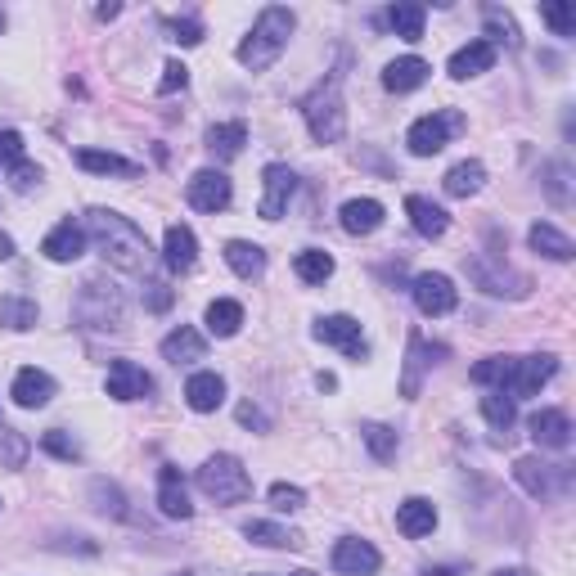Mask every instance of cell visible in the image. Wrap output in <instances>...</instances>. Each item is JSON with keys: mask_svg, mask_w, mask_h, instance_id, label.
Segmentation results:
<instances>
[{"mask_svg": "<svg viewBox=\"0 0 576 576\" xmlns=\"http://www.w3.org/2000/svg\"><path fill=\"white\" fill-rule=\"evenodd\" d=\"M86 230H90V239L99 243V252L108 257V266L131 270V275L149 270V239H144V230L131 221V216L95 207V212L86 216Z\"/></svg>", "mask_w": 576, "mask_h": 576, "instance_id": "cell-1", "label": "cell"}, {"mask_svg": "<svg viewBox=\"0 0 576 576\" xmlns=\"http://www.w3.org/2000/svg\"><path fill=\"white\" fill-rule=\"evenodd\" d=\"M293 9H284V5H266L257 14V23H252V32H248V41L239 45V63L243 68H252V72H261V68H270V63L284 54V45H288V36H293Z\"/></svg>", "mask_w": 576, "mask_h": 576, "instance_id": "cell-2", "label": "cell"}, {"mask_svg": "<svg viewBox=\"0 0 576 576\" xmlns=\"http://www.w3.org/2000/svg\"><path fill=\"white\" fill-rule=\"evenodd\" d=\"M302 117H306V126H311L315 144L342 140V131H347V108H342V77L338 72L324 77L320 86L302 99Z\"/></svg>", "mask_w": 576, "mask_h": 576, "instance_id": "cell-3", "label": "cell"}, {"mask_svg": "<svg viewBox=\"0 0 576 576\" xmlns=\"http://www.w3.org/2000/svg\"><path fill=\"white\" fill-rule=\"evenodd\" d=\"M198 491L216 504H239L252 495V477L234 455H212L198 468Z\"/></svg>", "mask_w": 576, "mask_h": 576, "instance_id": "cell-4", "label": "cell"}, {"mask_svg": "<svg viewBox=\"0 0 576 576\" xmlns=\"http://www.w3.org/2000/svg\"><path fill=\"white\" fill-rule=\"evenodd\" d=\"M464 131V113H450V108H441V113H428L419 117V122L410 126V135H405V144H410L414 158H432V153H441L450 144V135Z\"/></svg>", "mask_w": 576, "mask_h": 576, "instance_id": "cell-5", "label": "cell"}, {"mask_svg": "<svg viewBox=\"0 0 576 576\" xmlns=\"http://www.w3.org/2000/svg\"><path fill=\"white\" fill-rule=\"evenodd\" d=\"M513 477L522 482V491H527V495L549 500V495L567 491V482H572V468H567V464H540V459H518V464H513Z\"/></svg>", "mask_w": 576, "mask_h": 576, "instance_id": "cell-6", "label": "cell"}, {"mask_svg": "<svg viewBox=\"0 0 576 576\" xmlns=\"http://www.w3.org/2000/svg\"><path fill=\"white\" fill-rule=\"evenodd\" d=\"M185 198H189V207H198V212H225V207H230V198H234L230 176H225V171H212V167L194 171V176H189Z\"/></svg>", "mask_w": 576, "mask_h": 576, "instance_id": "cell-7", "label": "cell"}, {"mask_svg": "<svg viewBox=\"0 0 576 576\" xmlns=\"http://www.w3.org/2000/svg\"><path fill=\"white\" fill-rule=\"evenodd\" d=\"M464 270H468V279H473L477 288H486V293H495V297H504V293L522 297V293H527V279L513 275L509 266H491V257H482V252H477V257H468Z\"/></svg>", "mask_w": 576, "mask_h": 576, "instance_id": "cell-8", "label": "cell"}, {"mask_svg": "<svg viewBox=\"0 0 576 576\" xmlns=\"http://www.w3.org/2000/svg\"><path fill=\"white\" fill-rule=\"evenodd\" d=\"M315 338L329 342V347H338L342 356H351V360L369 356L365 333H360V320H351V315H324V320L315 324Z\"/></svg>", "mask_w": 576, "mask_h": 576, "instance_id": "cell-9", "label": "cell"}, {"mask_svg": "<svg viewBox=\"0 0 576 576\" xmlns=\"http://www.w3.org/2000/svg\"><path fill=\"white\" fill-rule=\"evenodd\" d=\"M554 374H558V356L513 360V374H509V387H504V396H536Z\"/></svg>", "mask_w": 576, "mask_h": 576, "instance_id": "cell-10", "label": "cell"}, {"mask_svg": "<svg viewBox=\"0 0 576 576\" xmlns=\"http://www.w3.org/2000/svg\"><path fill=\"white\" fill-rule=\"evenodd\" d=\"M378 563H383L378 549L369 545V540H360V536H347V540L333 545V572L338 576H374Z\"/></svg>", "mask_w": 576, "mask_h": 576, "instance_id": "cell-11", "label": "cell"}, {"mask_svg": "<svg viewBox=\"0 0 576 576\" xmlns=\"http://www.w3.org/2000/svg\"><path fill=\"white\" fill-rule=\"evenodd\" d=\"M410 293H414V306H419L423 315H450V311H455V306H459L455 284H450L446 275H432V270H428V275H419V279H414V288H410Z\"/></svg>", "mask_w": 576, "mask_h": 576, "instance_id": "cell-12", "label": "cell"}, {"mask_svg": "<svg viewBox=\"0 0 576 576\" xmlns=\"http://www.w3.org/2000/svg\"><path fill=\"white\" fill-rule=\"evenodd\" d=\"M261 180H266V194H261L257 212L266 216V221H279V216L288 212V198H293V189H297V176L284 167V162H270V167L261 171Z\"/></svg>", "mask_w": 576, "mask_h": 576, "instance_id": "cell-13", "label": "cell"}, {"mask_svg": "<svg viewBox=\"0 0 576 576\" xmlns=\"http://www.w3.org/2000/svg\"><path fill=\"white\" fill-rule=\"evenodd\" d=\"M104 387H108L113 401H144V396L153 392V378L144 374L135 360H113V365H108V383Z\"/></svg>", "mask_w": 576, "mask_h": 576, "instance_id": "cell-14", "label": "cell"}, {"mask_svg": "<svg viewBox=\"0 0 576 576\" xmlns=\"http://www.w3.org/2000/svg\"><path fill=\"white\" fill-rule=\"evenodd\" d=\"M81 302H95V311H77V320L86 329H122V297L108 293L104 284H86Z\"/></svg>", "mask_w": 576, "mask_h": 576, "instance_id": "cell-15", "label": "cell"}, {"mask_svg": "<svg viewBox=\"0 0 576 576\" xmlns=\"http://www.w3.org/2000/svg\"><path fill=\"white\" fill-rule=\"evenodd\" d=\"M9 396H14V405H23V410H41V405H50V396H54V378L45 374V369L27 365V369H18Z\"/></svg>", "mask_w": 576, "mask_h": 576, "instance_id": "cell-16", "label": "cell"}, {"mask_svg": "<svg viewBox=\"0 0 576 576\" xmlns=\"http://www.w3.org/2000/svg\"><path fill=\"white\" fill-rule=\"evenodd\" d=\"M531 441L545 450H567L572 446V419L563 410H536L531 414Z\"/></svg>", "mask_w": 576, "mask_h": 576, "instance_id": "cell-17", "label": "cell"}, {"mask_svg": "<svg viewBox=\"0 0 576 576\" xmlns=\"http://www.w3.org/2000/svg\"><path fill=\"white\" fill-rule=\"evenodd\" d=\"M158 509L167 513V518H180V522L194 513L189 491H185V477H180L176 464H162V473H158Z\"/></svg>", "mask_w": 576, "mask_h": 576, "instance_id": "cell-18", "label": "cell"}, {"mask_svg": "<svg viewBox=\"0 0 576 576\" xmlns=\"http://www.w3.org/2000/svg\"><path fill=\"white\" fill-rule=\"evenodd\" d=\"M41 252H45L50 261H77L81 252H86V225H77V221H59L50 234H45Z\"/></svg>", "mask_w": 576, "mask_h": 576, "instance_id": "cell-19", "label": "cell"}, {"mask_svg": "<svg viewBox=\"0 0 576 576\" xmlns=\"http://www.w3.org/2000/svg\"><path fill=\"white\" fill-rule=\"evenodd\" d=\"M162 261H167V270H176V275L194 270L198 239H194V230H189V225H167V239H162Z\"/></svg>", "mask_w": 576, "mask_h": 576, "instance_id": "cell-20", "label": "cell"}, {"mask_svg": "<svg viewBox=\"0 0 576 576\" xmlns=\"http://www.w3.org/2000/svg\"><path fill=\"white\" fill-rule=\"evenodd\" d=\"M432 356H446V347H428L419 333H410V351H405V374H401V396H419L423 369L432 365Z\"/></svg>", "mask_w": 576, "mask_h": 576, "instance_id": "cell-21", "label": "cell"}, {"mask_svg": "<svg viewBox=\"0 0 576 576\" xmlns=\"http://www.w3.org/2000/svg\"><path fill=\"white\" fill-rule=\"evenodd\" d=\"M342 230L356 234V239H365V234H374L378 225H383V203L378 198H351V203H342Z\"/></svg>", "mask_w": 576, "mask_h": 576, "instance_id": "cell-22", "label": "cell"}, {"mask_svg": "<svg viewBox=\"0 0 576 576\" xmlns=\"http://www.w3.org/2000/svg\"><path fill=\"white\" fill-rule=\"evenodd\" d=\"M405 216H410V225L423 234V239H441V234H446V225H450L446 207H437L432 198H423V194L405 198Z\"/></svg>", "mask_w": 576, "mask_h": 576, "instance_id": "cell-23", "label": "cell"}, {"mask_svg": "<svg viewBox=\"0 0 576 576\" xmlns=\"http://www.w3.org/2000/svg\"><path fill=\"white\" fill-rule=\"evenodd\" d=\"M428 72L432 68L419 59V54H405V59H396L383 68V86L392 90V95H405V90H419L423 81H428Z\"/></svg>", "mask_w": 576, "mask_h": 576, "instance_id": "cell-24", "label": "cell"}, {"mask_svg": "<svg viewBox=\"0 0 576 576\" xmlns=\"http://www.w3.org/2000/svg\"><path fill=\"white\" fill-rule=\"evenodd\" d=\"M185 401H189V410H198V414H212L216 405L225 401V378L221 374H212V369H203V374H194L185 383Z\"/></svg>", "mask_w": 576, "mask_h": 576, "instance_id": "cell-25", "label": "cell"}, {"mask_svg": "<svg viewBox=\"0 0 576 576\" xmlns=\"http://www.w3.org/2000/svg\"><path fill=\"white\" fill-rule=\"evenodd\" d=\"M491 68H495V45H486V41H468L464 50L450 54V77L455 81H468V77L491 72Z\"/></svg>", "mask_w": 576, "mask_h": 576, "instance_id": "cell-26", "label": "cell"}, {"mask_svg": "<svg viewBox=\"0 0 576 576\" xmlns=\"http://www.w3.org/2000/svg\"><path fill=\"white\" fill-rule=\"evenodd\" d=\"M207 342L198 329H189V324H180V329H171L167 338H162V360H171V365H189V360H203Z\"/></svg>", "mask_w": 576, "mask_h": 576, "instance_id": "cell-27", "label": "cell"}, {"mask_svg": "<svg viewBox=\"0 0 576 576\" xmlns=\"http://www.w3.org/2000/svg\"><path fill=\"white\" fill-rule=\"evenodd\" d=\"M396 527H401V536H410V540H423V536H432V527H437V509H432V500H405L401 509H396Z\"/></svg>", "mask_w": 576, "mask_h": 576, "instance_id": "cell-28", "label": "cell"}, {"mask_svg": "<svg viewBox=\"0 0 576 576\" xmlns=\"http://www.w3.org/2000/svg\"><path fill=\"white\" fill-rule=\"evenodd\" d=\"M77 167L81 171H95V176H140V162L131 158H117V153H104V149H77Z\"/></svg>", "mask_w": 576, "mask_h": 576, "instance_id": "cell-29", "label": "cell"}, {"mask_svg": "<svg viewBox=\"0 0 576 576\" xmlns=\"http://www.w3.org/2000/svg\"><path fill=\"white\" fill-rule=\"evenodd\" d=\"M441 185H446L450 198H473L477 189L486 185V167L477 158H464V162H455V167L446 171V180H441Z\"/></svg>", "mask_w": 576, "mask_h": 576, "instance_id": "cell-30", "label": "cell"}, {"mask_svg": "<svg viewBox=\"0 0 576 576\" xmlns=\"http://www.w3.org/2000/svg\"><path fill=\"white\" fill-rule=\"evenodd\" d=\"M225 266H230L239 279H257L261 270H266V252L248 239H230L225 243Z\"/></svg>", "mask_w": 576, "mask_h": 576, "instance_id": "cell-31", "label": "cell"}, {"mask_svg": "<svg viewBox=\"0 0 576 576\" xmlns=\"http://www.w3.org/2000/svg\"><path fill=\"white\" fill-rule=\"evenodd\" d=\"M527 239H531V248H536L540 257H549V261H572V257H576L572 239H567L563 230H554L549 221H536V225H531Z\"/></svg>", "mask_w": 576, "mask_h": 576, "instance_id": "cell-32", "label": "cell"}, {"mask_svg": "<svg viewBox=\"0 0 576 576\" xmlns=\"http://www.w3.org/2000/svg\"><path fill=\"white\" fill-rule=\"evenodd\" d=\"M423 18H428V9L414 5V0H405V5H392V9H387V27H392L401 41H423Z\"/></svg>", "mask_w": 576, "mask_h": 576, "instance_id": "cell-33", "label": "cell"}, {"mask_svg": "<svg viewBox=\"0 0 576 576\" xmlns=\"http://www.w3.org/2000/svg\"><path fill=\"white\" fill-rule=\"evenodd\" d=\"M243 324V306L230 302V297H216L212 306H207V333L212 338H234Z\"/></svg>", "mask_w": 576, "mask_h": 576, "instance_id": "cell-34", "label": "cell"}, {"mask_svg": "<svg viewBox=\"0 0 576 576\" xmlns=\"http://www.w3.org/2000/svg\"><path fill=\"white\" fill-rule=\"evenodd\" d=\"M243 144H248V126L243 122H221L207 131V149H212L216 158H239Z\"/></svg>", "mask_w": 576, "mask_h": 576, "instance_id": "cell-35", "label": "cell"}, {"mask_svg": "<svg viewBox=\"0 0 576 576\" xmlns=\"http://www.w3.org/2000/svg\"><path fill=\"white\" fill-rule=\"evenodd\" d=\"M41 320V311H36V302L32 297H18V293H5L0 297V324H5V329H32V324Z\"/></svg>", "mask_w": 576, "mask_h": 576, "instance_id": "cell-36", "label": "cell"}, {"mask_svg": "<svg viewBox=\"0 0 576 576\" xmlns=\"http://www.w3.org/2000/svg\"><path fill=\"white\" fill-rule=\"evenodd\" d=\"M243 536L257 540V545H266V549H297V545H302V536L288 531V527H279V522H248Z\"/></svg>", "mask_w": 576, "mask_h": 576, "instance_id": "cell-37", "label": "cell"}, {"mask_svg": "<svg viewBox=\"0 0 576 576\" xmlns=\"http://www.w3.org/2000/svg\"><path fill=\"white\" fill-rule=\"evenodd\" d=\"M293 270H297V279H302V284H324V279L333 275V257L324 248H306V252H297Z\"/></svg>", "mask_w": 576, "mask_h": 576, "instance_id": "cell-38", "label": "cell"}, {"mask_svg": "<svg viewBox=\"0 0 576 576\" xmlns=\"http://www.w3.org/2000/svg\"><path fill=\"white\" fill-rule=\"evenodd\" d=\"M509 374H513L509 356H486V360H477L468 378H473L477 387H495V392H504V387H509Z\"/></svg>", "mask_w": 576, "mask_h": 576, "instance_id": "cell-39", "label": "cell"}, {"mask_svg": "<svg viewBox=\"0 0 576 576\" xmlns=\"http://www.w3.org/2000/svg\"><path fill=\"white\" fill-rule=\"evenodd\" d=\"M360 437H365L369 455H374L378 464H392V459H396V446H401V441H396V432L387 428V423H365V428H360Z\"/></svg>", "mask_w": 576, "mask_h": 576, "instance_id": "cell-40", "label": "cell"}, {"mask_svg": "<svg viewBox=\"0 0 576 576\" xmlns=\"http://www.w3.org/2000/svg\"><path fill=\"white\" fill-rule=\"evenodd\" d=\"M482 414H486V423H491L495 432H509L513 419H518V410H513V396H504V392L482 396Z\"/></svg>", "mask_w": 576, "mask_h": 576, "instance_id": "cell-41", "label": "cell"}, {"mask_svg": "<svg viewBox=\"0 0 576 576\" xmlns=\"http://www.w3.org/2000/svg\"><path fill=\"white\" fill-rule=\"evenodd\" d=\"M482 14H486V32H491V41H495V45H518V27H513V18L504 14V9L486 5ZM491 41H486V45H491Z\"/></svg>", "mask_w": 576, "mask_h": 576, "instance_id": "cell-42", "label": "cell"}, {"mask_svg": "<svg viewBox=\"0 0 576 576\" xmlns=\"http://www.w3.org/2000/svg\"><path fill=\"white\" fill-rule=\"evenodd\" d=\"M23 459H27V437L18 428H0V464L23 468Z\"/></svg>", "mask_w": 576, "mask_h": 576, "instance_id": "cell-43", "label": "cell"}, {"mask_svg": "<svg viewBox=\"0 0 576 576\" xmlns=\"http://www.w3.org/2000/svg\"><path fill=\"white\" fill-rule=\"evenodd\" d=\"M306 504V491L302 486H288V482H275L270 486V509L275 513H297Z\"/></svg>", "mask_w": 576, "mask_h": 576, "instance_id": "cell-44", "label": "cell"}, {"mask_svg": "<svg viewBox=\"0 0 576 576\" xmlns=\"http://www.w3.org/2000/svg\"><path fill=\"white\" fill-rule=\"evenodd\" d=\"M540 18L554 27V36H576V9L572 5H540Z\"/></svg>", "mask_w": 576, "mask_h": 576, "instance_id": "cell-45", "label": "cell"}, {"mask_svg": "<svg viewBox=\"0 0 576 576\" xmlns=\"http://www.w3.org/2000/svg\"><path fill=\"white\" fill-rule=\"evenodd\" d=\"M90 495H95V509H99V513H113V518H122V513H126V509H122V491H117V486H108L104 477L90 486Z\"/></svg>", "mask_w": 576, "mask_h": 576, "instance_id": "cell-46", "label": "cell"}, {"mask_svg": "<svg viewBox=\"0 0 576 576\" xmlns=\"http://www.w3.org/2000/svg\"><path fill=\"white\" fill-rule=\"evenodd\" d=\"M167 32L176 45H198L203 41V27L194 23V18H167Z\"/></svg>", "mask_w": 576, "mask_h": 576, "instance_id": "cell-47", "label": "cell"}, {"mask_svg": "<svg viewBox=\"0 0 576 576\" xmlns=\"http://www.w3.org/2000/svg\"><path fill=\"white\" fill-rule=\"evenodd\" d=\"M41 446L50 450V455L68 459V464H72V459H81V446H77V441H68V437H63V432H45V437H41Z\"/></svg>", "mask_w": 576, "mask_h": 576, "instance_id": "cell-48", "label": "cell"}, {"mask_svg": "<svg viewBox=\"0 0 576 576\" xmlns=\"http://www.w3.org/2000/svg\"><path fill=\"white\" fill-rule=\"evenodd\" d=\"M545 194L554 198L558 207L567 203V167H558V162H554V167H545Z\"/></svg>", "mask_w": 576, "mask_h": 576, "instance_id": "cell-49", "label": "cell"}, {"mask_svg": "<svg viewBox=\"0 0 576 576\" xmlns=\"http://www.w3.org/2000/svg\"><path fill=\"white\" fill-rule=\"evenodd\" d=\"M0 162H5V167L23 162V135L18 131H0Z\"/></svg>", "mask_w": 576, "mask_h": 576, "instance_id": "cell-50", "label": "cell"}, {"mask_svg": "<svg viewBox=\"0 0 576 576\" xmlns=\"http://www.w3.org/2000/svg\"><path fill=\"white\" fill-rule=\"evenodd\" d=\"M36 180H41V167H32V162H18V167H9V185L18 189V194H27V189L36 185Z\"/></svg>", "mask_w": 576, "mask_h": 576, "instance_id": "cell-51", "label": "cell"}, {"mask_svg": "<svg viewBox=\"0 0 576 576\" xmlns=\"http://www.w3.org/2000/svg\"><path fill=\"white\" fill-rule=\"evenodd\" d=\"M185 81H189V68H185V63H167V68H162V81H158V95L185 90Z\"/></svg>", "mask_w": 576, "mask_h": 576, "instance_id": "cell-52", "label": "cell"}, {"mask_svg": "<svg viewBox=\"0 0 576 576\" xmlns=\"http://www.w3.org/2000/svg\"><path fill=\"white\" fill-rule=\"evenodd\" d=\"M144 302H149V311H167V306H171V288L162 284V279H149V288H144Z\"/></svg>", "mask_w": 576, "mask_h": 576, "instance_id": "cell-53", "label": "cell"}, {"mask_svg": "<svg viewBox=\"0 0 576 576\" xmlns=\"http://www.w3.org/2000/svg\"><path fill=\"white\" fill-rule=\"evenodd\" d=\"M239 423H243V428H266V414H261L252 401H243L239 405Z\"/></svg>", "mask_w": 576, "mask_h": 576, "instance_id": "cell-54", "label": "cell"}, {"mask_svg": "<svg viewBox=\"0 0 576 576\" xmlns=\"http://www.w3.org/2000/svg\"><path fill=\"white\" fill-rule=\"evenodd\" d=\"M117 14H122V5H99V18H104V23H108V18H117Z\"/></svg>", "mask_w": 576, "mask_h": 576, "instance_id": "cell-55", "label": "cell"}, {"mask_svg": "<svg viewBox=\"0 0 576 576\" xmlns=\"http://www.w3.org/2000/svg\"><path fill=\"white\" fill-rule=\"evenodd\" d=\"M0 257H14V239L9 234H0Z\"/></svg>", "mask_w": 576, "mask_h": 576, "instance_id": "cell-56", "label": "cell"}, {"mask_svg": "<svg viewBox=\"0 0 576 576\" xmlns=\"http://www.w3.org/2000/svg\"><path fill=\"white\" fill-rule=\"evenodd\" d=\"M423 576H455V567H423Z\"/></svg>", "mask_w": 576, "mask_h": 576, "instance_id": "cell-57", "label": "cell"}, {"mask_svg": "<svg viewBox=\"0 0 576 576\" xmlns=\"http://www.w3.org/2000/svg\"><path fill=\"white\" fill-rule=\"evenodd\" d=\"M495 576H531V572H527V567H500Z\"/></svg>", "mask_w": 576, "mask_h": 576, "instance_id": "cell-58", "label": "cell"}, {"mask_svg": "<svg viewBox=\"0 0 576 576\" xmlns=\"http://www.w3.org/2000/svg\"><path fill=\"white\" fill-rule=\"evenodd\" d=\"M293 576H315V572H293Z\"/></svg>", "mask_w": 576, "mask_h": 576, "instance_id": "cell-59", "label": "cell"}, {"mask_svg": "<svg viewBox=\"0 0 576 576\" xmlns=\"http://www.w3.org/2000/svg\"><path fill=\"white\" fill-rule=\"evenodd\" d=\"M0 27H5V14H0Z\"/></svg>", "mask_w": 576, "mask_h": 576, "instance_id": "cell-60", "label": "cell"}]
</instances>
